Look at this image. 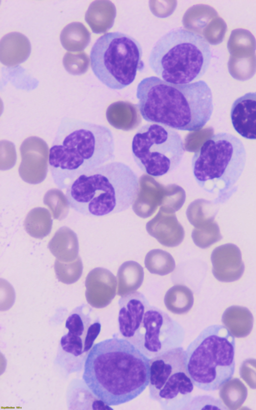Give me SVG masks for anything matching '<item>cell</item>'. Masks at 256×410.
Masks as SVG:
<instances>
[{"label":"cell","mask_w":256,"mask_h":410,"mask_svg":"<svg viewBox=\"0 0 256 410\" xmlns=\"http://www.w3.org/2000/svg\"><path fill=\"white\" fill-rule=\"evenodd\" d=\"M164 302L166 308L170 311L176 314L186 313L193 305V293L187 286L176 284L167 291Z\"/></svg>","instance_id":"cb8c5ba5"},{"label":"cell","mask_w":256,"mask_h":410,"mask_svg":"<svg viewBox=\"0 0 256 410\" xmlns=\"http://www.w3.org/2000/svg\"><path fill=\"white\" fill-rule=\"evenodd\" d=\"M113 134L107 127L69 117L60 122L50 149L49 167L60 190L82 173L114 159Z\"/></svg>","instance_id":"3957f363"},{"label":"cell","mask_w":256,"mask_h":410,"mask_svg":"<svg viewBox=\"0 0 256 410\" xmlns=\"http://www.w3.org/2000/svg\"><path fill=\"white\" fill-rule=\"evenodd\" d=\"M136 96L144 120L180 131L201 130L214 110L212 91L204 81L175 84L150 76L138 83Z\"/></svg>","instance_id":"7a4b0ae2"},{"label":"cell","mask_w":256,"mask_h":410,"mask_svg":"<svg viewBox=\"0 0 256 410\" xmlns=\"http://www.w3.org/2000/svg\"><path fill=\"white\" fill-rule=\"evenodd\" d=\"M62 63L68 73L73 75H80L87 71L90 59L84 52H67L63 58Z\"/></svg>","instance_id":"4dcf8cb0"},{"label":"cell","mask_w":256,"mask_h":410,"mask_svg":"<svg viewBox=\"0 0 256 410\" xmlns=\"http://www.w3.org/2000/svg\"><path fill=\"white\" fill-rule=\"evenodd\" d=\"M240 377L252 389H256V359L244 360L240 367Z\"/></svg>","instance_id":"1f68e13d"},{"label":"cell","mask_w":256,"mask_h":410,"mask_svg":"<svg viewBox=\"0 0 256 410\" xmlns=\"http://www.w3.org/2000/svg\"><path fill=\"white\" fill-rule=\"evenodd\" d=\"M172 210L160 208L156 216L146 224L148 233L161 244L169 247L178 246L184 237V228Z\"/></svg>","instance_id":"5bb4252c"},{"label":"cell","mask_w":256,"mask_h":410,"mask_svg":"<svg viewBox=\"0 0 256 410\" xmlns=\"http://www.w3.org/2000/svg\"><path fill=\"white\" fill-rule=\"evenodd\" d=\"M24 225L29 235L35 238L42 239L50 233L52 220L47 209L36 207L28 213Z\"/></svg>","instance_id":"603a6c76"},{"label":"cell","mask_w":256,"mask_h":410,"mask_svg":"<svg viewBox=\"0 0 256 410\" xmlns=\"http://www.w3.org/2000/svg\"><path fill=\"white\" fill-rule=\"evenodd\" d=\"M235 339L224 325L204 328L184 350L186 366L194 385L214 391L234 372Z\"/></svg>","instance_id":"ba28073f"},{"label":"cell","mask_w":256,"mask_h":410,"mask_svg":"<svg viewBox=\"0 0 256 410\" xmlns=\"http://www.w3.org/2000/svg\"><path fill=\"white\" fill-rule=\"evenodd\" d=\"M222 322L234 337L244 338L248 335L252 330L254 317L248 308L232 305L224 310Z\"/></svg>","instance_id":"ffe728a7"},{"label":"cell","mask_w":256,"mask_h":410,"mask_svg":"<svg viewBox=\"0 0 256 410\" xmlns=\"http://www.w3.org/2000/svg\"><path fill=\"white\" fill-rule=\"evenodd\" d=\"M31 52L28 38L18 32L4 36L0 41V60L8 67H14L26 61Z\"/></svg>","instance_id":"e0dca14e"},{"label":"cell","mask_w":256,"mask_h":410,"mask_svg":"<svg viewBox=\"0 0 256 410\" xmlns=\"http://www.w3.org/2000/svg\"><path fill=\"white\" fill-rule=\"evenodd\" d=\"M210 258L212 274L220 281H235L244 273V265L241 252L234 244H226L216 248L212 253Z\"/></svg>","instance_id":"4fadbf2b"},{"label":"cell","mask_w":256,"mask_h":410,"mask_svg":"<svg viewBox=\"0 0 256 410\" xmlns=\"http://www.w3.org/2000/svg\"><path fill=\"white\" fill-rule=\"evenodd\" d=\"M144 265L151 273L161 276L172 272L176 263L170 253L160 249L150 250L144 259Z\"/></svg>","instance_id":"484cf974"},{"label":"cell","mask_w":256,"mask_h":410,"mask_svg":"<svg viewBox=\"0 0 256 410\" xmlns=\"http://www.w3.org/2000/svg\"><path fill=\"white\" fill-rule=\"evenodd\" d=\"M194 384L186 366L182 346L150 359L149 397L166 410L186 409L192 398Z\"/></svg>","instance_id":"8fae6325"},{"label":"cell","mask_w":256,"mask_h":410,"mask_svg":"<svg viewBox=\"0 0 256 410\" xmlns=\"http://www.w3.org/2000/svg\"><path fill=\"white\" fill-rule=\"evenodd\" d=\"M142 56V47L134 38L120 32L108 33L98 39L92 48L91 67L106 87L122 90L144 69Z\"/></svg>","instance_id":"9c48e42d"},{"label":"cell","mask_w":256,"mask_h":410,"mask_svg":"<svg viewBox=\"0 0 256 410\" xmlns=\"http://www.w3.org/2000/svg\"><path fill=\"white\" fill-rule=\"evenodd\" d=\"M144 278L143 267L134 261L124 262L117 273V294L122 296L136 291L142 285Z\"/></svg>","instance_id":"44dd1931"},{"label":"cell","mask_w":256,"mask_h":410,"mask_svg":"<svg viewBox=\"0 0 256 410\" xmlns=\"http://www.w3.org/2000/svg\"><path fill=\"white\" fill-rule=\"evenodd\" d=\"M54 269L59 281L66 284L76 282L81 277L83 264L80 256L73 261L65 262L55 260Z\"/></svg>","instance_id":"83f0119b"},{"label":"cell","mask_w":256,"mask_h":410,"mask_svg":"<svg viewBox=\"0 0 256 410\" xmlns=\"http://www.w3.org/2000/svg\"><path fill=\"white\" fill-rule=\"evenodd\" d=\"M116 16L114 4L109 1H96L90 5L85 21L95 34L106 32L113 26Z\"/></svg>","instance_id":"d6986e66"},{"label":"cell","mask_w":256,"mask_h":410,"mask_svg":"<svg viewBox=\"0 0 256 410\" xmlns=\"http://www.w3.org/2000/svg\"><path fill=\"white\" fill-rule=\"evenodd\" d=\"M186 214L190 223L198 227L214 221L216 210L208 201L197 200L189 206Z\"/></svg>","instance_id":"f1b7e54d"},{"label":"cell","mask_w":256,"mask_h":410,"mask_svg":"<svg viewBox=\"0 0 256 410\" xmlns=\"http://www.w3.org/2000/svg\"><path fill=\"white\" fill-rule=\"evenodd\" d=\"M22 161L18 168L22 179L30 184H38L46 179L48 171V145L37 136L26 138L20 148Z\"/></svg>","instance_id":"7c38bea8"},{"label":"cell","mask_w":256,"mask_h":410,"mask_svg":"<svg viewBox=\"0 0 256 410\" xmlns=\"http://www.w3.org/2000/svg\"><path fill=\"white\" fill-rule=\"evenodd\" d=\"M220 401L208 395H198L192 397L186 409H206V406H212L214 409H222Z\"/></svg>","instance_id":"d6a6232c"},{"label":"cell","mask_w":256,"mask_h":410,"mask_svg":"<svg viewBox=\"0 0 256 410\" xmlns=\"http://www.w3.org/2000/svg\"><path fill=\"white\" fill-rule=\"evenodd\" d=\"M118 305L120 335L149 358L182 346L185 337L182 326L150 305L142 293L134 291L121 296Z\"/></svg>","instance_id":"5b68a950"},{"label":"cell","mask_w":256,"mask_h":410,"mask_svg":"<svg viewBox=\"0 0 256 410\" xmlns=\"http://www.w3.org/2000/svg\"><path fill=\"white\" fill-rule=\"evenodd\" d=\"M139 189L138 178L129 166L112 162L80 175L67 187L66 196L75 211L100 217L127 209Z\"/></svg>","instance_id":"277c9868"},{"label":"cell","mask_w":256,"mask_h":410,"mask_svg":"<svg viewBox=\"0 0 256 410\" xmlns=\"http://www.w3.org/2000/svg\"><path fill=\"white\" fill-rule=\"evenodd\" d=\"M230 119L239 135L247 139L256 140V92L246 93L234 101Z\"/></svg>","instance_id":"2e32d148"},{"label":"cell","mask_w":256,"mask_h":410,"mask_svg":"<svg viewBox=\"0 0 256 410\" xmlns=\"http://www.w3.org/2000/svg\"><path fill=\"white\" fill-rule=\"evenodd\" d=\"M43 202L50 208L54 219L60 221L67 217L70 206L66 196L60 189L48 190L44 196Z\"/></svg>","instance_id":"4316f807"},{"label":"cell","mask_w":256,"mask_h":410,"mask_svg":"<svg viewBox=\"0 0 256 410\" xmlns=\"http://www.w3.org/2000/svg\"><path fill=\"white\" fill-rule=\"evenodd\" d=\"M48 248L57 259L65 262L73 261L78 256L77 235L70 228L62 226L55 233L48 243Z\"/></svg>","instance_id":"ac0fdd59"},{"label":"cell","mask_w":256,"mask_h":410,"mask_svg":"<svg viewBox=\"0 0 256 410\" xmlns=\"http://www.w3.org/2000/svg\"><path fill=\"white\" fill-rule=\"evenodd\" d=\"M212 57L210 44L204 37L178 28L166 33L154 44L148 64L162 80L186 84L199 79L206 73Z\"/></svg>","instance_id":"8992f818"},{"label":"cell","mask_w":256,"mask_h":410,"mask_svg":"<svg viewBox=\"0 0 256 410\" xmlns=\"http://www.w3.org/2000/svg\"><path fill=\"white\" fill-rule=\"evenodd\" d=\"M60 41L66 50L80 52L89 45L90 33L83 24L73 22L62 29L60 35Z\"/></svg>","instance_id":"7402d4cb"},{"label":"cell","mask_w":256,"mask_h":410,"mask_svg":"<svg viewBox=\"0 0 256 410\" xmlns=\"http://www.w3.org/2000/svg\"><path fill=\"white\" fill-rule=\"evenodd\" d=\"M150 360L114 334L93 345L84 361L82 379L98 399L118 405L136 398L148 385Z\"/></svg>","instance_id":"6da1fadb"},{"label":"cell","mask_w":256,"mask_h":410,"mask_svg":"<svg viewBox=\"0 0 256 410\" xmlns=\"http://www.w3.org/2000/svg\"><path fill=\"white\" fill-rule=\"evenodd\" d=\"M132 152L134 162L149 176H162L176 169L185 152L180 135L157 123L141 127L134 136Z\"/></svg>","instance_id":"30bf717a"},{"label":"cell","mask_w":256,"mask_h":410,"mask_svg":"<svg viewBox=\"0 0 256 410\" xmlns=\"http://www.w3.org/2000/svg\"><path fill=\"white\" fill-rule=\"evenodd\" d=\"M220 388V397L226 407L230 409L240 407L248 396L246 387L238 378H231Z\"/></svg>","instance_id":"d4e9b609"},{"label":"cell","mask_w":256,"mask_h":410,"mask_svg":"<svg viewBox=\"0 0 256 410\" xmlns=\"http://www.w3.org/2000/svg\"><path fill=\"white\" fill-rule=\"evenodd\" d=\"M192 237L194 243L202 249L209 247L222 238L219 226L214 220L194 227Z\"/></svg>","instance_id":"f546056e"},{"label":"cell","mask_w":256,"mask_h":410,"mask_svg":"<svg viewBox=\"0 0 256 410\" xmlns=\"http://www.w3.org/2000/svg\"><path fill=\"white\" fill-rule=\"evenodd\" d=\"M246 151L242 141L230 133L220 132L207 139L194 153L192 168L200 187L218 191L219 201L236 192V184L244 170Z\"/></svg>","instance_id":"52a82bcc"},{"label":"cell","mask_w":256,"mask_h":410,"mask_svg":"<svg viewBox=\"0 0 256 410\" xmlns=\"http://www.w3.org/2000/svg\"><path fill=\"white\" fill-rule=\"evenodd\" d=\"M86 297L92 306L108 305L116 293V277L108 269L96 267L90 270L85 280Z\"/></svg>","instance_id":"9a60e30c"}]
</instances>
